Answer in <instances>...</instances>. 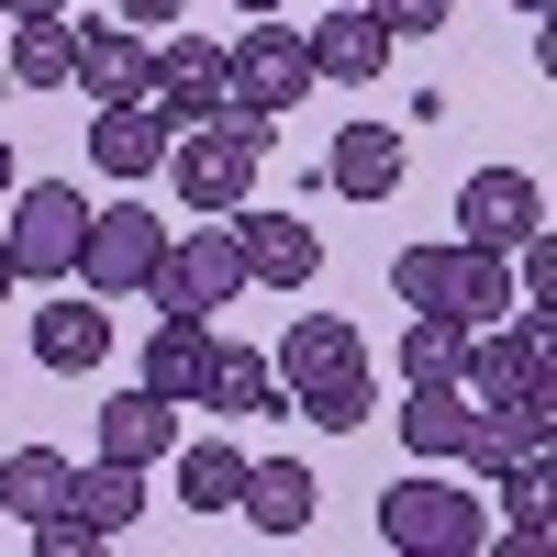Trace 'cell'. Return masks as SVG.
Here are the masks:
<instances>
[{
    "instance_id": "29",
    "label": "cell",
    "mask_w": 557,
    "mask_h": 557,
    "mask_svg": "<svg viewBox=\"0 0 557 557\" xmlns=\"http://www.w3.org/2000/svg\"><path fill=\"white\" fill-rule=\"evenodd\" d=\"M502 513H513V557H535L546 546V457H513V469H502Z\"/></svg>"
},
{
    "instance_id": "39",
    "label": "cell",
    "mask_w": 557,
    "mask_h": 557,
    "mask_svg": "<svg viewBox=\"0 0 557 557\" xmlns=\"http://www.w3.org/2000/svg\"><path fill=\"white\" fill-rule=\"evenodd\" d=\"M0 23H12V12H0Z\"/></svg>"
},
{
    "instance_id": "5",
    "label": "cell",
    "mask_w": 557,
    "mask_h": 557,
    "mask_svg": "<svg viewBox=\"0 0 557 557\" xmlns=\"http://www.w3.org/2000/svg\"><path fill=\"white\" fill-rule=\"evenodd\" d=\"M502 323H513V335L469 323V357H457V391H469V401H524V391L557 380V323H546V301L535 312H502Z\"/></svg>"
},
{
    "instance_id": "2",
    "label": "cell",
    "mask_w": 557,
    "mask_h": 557,
    "mask_svg": "<svg viewBox=\"0 0 557 557\" xmlns=\"http://www.w3.org/2000/svg\"><path fill=\"white\" fill-rule=\"evenodd\" d=\"M268 134H278V112H246V101H223L212 123H178L168 134V190L190 212H246L257 168H268Z\"/></svg>"
},
{
    "instance_id": "17",
    "label": "cell",
    "mask_w": 557,
    "mask_h": 557,
    "mask_svg": "<svg viewBox=\"0 0 557 557\" xmlns=\"http://www.w3.org/2000/svg\"><path fill=\"white\" fill-rule=\"evenodd\" d=\"M469 391L457 380H412V401H401V446H412V469H457V446H469Z\"/></svg>"
},
{
    "instance_id": "31",
    "label": "cell",
    "mask_w": 557,
    "mask_h": 557,
    "mask_svg": "<svg viewBox=\"0 0 557 557\" xmlns=\"http://www.w3.org/2000/svg\"><path fill=\"white\" fill-rule=\"evenodd\" d=\"M513 257H524V290H535V301H546V290H557V235H546V223H535V235H524V246H513Z\"/></svg>"
},
{
    "instance_id": "4",
    "label": "cell",
    "mask_w": 557,
    "mask_h": 557,
    "mask_svg": "<svg viewBox=\"0 0 557 557\" xmlns=\"http://www.w3.org/2000/svg\"><path fill=\"white\" fill-rule=\"evenodd\" d=\"M78 235H89V190H78V178H12V223H0L12 278H67Z\"/></svg>"
},
{
    "instance_id": "20",
    "label": "cell",
    "mask_w": 557,
    "mask_h": 557,
    "mask_svg": "<svg viewBox=\"0 0 557 557\" xmlns=\"http://www.w3.org/2000/svg\"><path fill=\"white\" fill-rule=\"evenodd\" d=\"M201 401L223 412V424H257V412H278V368L246 346V335H212V368H201Z\"/></svg>"
},
{
    "instance_id": "12",
    "label": "cell",
    "mask_w": 557,
    "mask_h": 557,
    "mask_svg": "<svg viewBox=\"0 0 557 557\" xmlns=\"http://www.w3.org/2000/svg\"><path fill=\"white\" fill-rule=\"evenodd\" d=\"M67 34H78V89H89V101H134V89L157 78V45L134 34L123 12H101V23H67Z\"/></svg>"
},
{
    "instance_id": "28",
    "label": "cell",
    "mask_w": 557,
    "mask_h": 557,
    "mask_svg": "<svg viewBox=\"0 0 557 557\" xmlns=\"http://www.w3.org/2000/svg\"><path fill=\"white\" fill-rule=\"evenodd\" d=\"M457 357H469V323H457V312H412V335H401V380H457Z\"/></svg>"
},
{
    "instance_id": "16",
    "label": "cell",
    "mask_w": 557,
    "mask_h": 557,
    "mask_svg": "<svg viewBox=\"0 0 557 557\" xmlns=\"http://www.w3.org/2000/svg\"><path fill=\"white\" fill-rule=\"evenodd\" d=\"M323 190H346V201H391V190H401V134H391V123H346L335 146H323Z\"/></svg>"
},
{
    "instance_id": "30",
    "label": "cell",
    "mask_w": 557,
    "mask_h": 557,
    "mask_svg": "<svg viewBox=\"0 0 557 557\" xmlns=\"http://www.w3.org/2000/svg\"><path fill=\"white\" fill-rule=\"evenodd\" d=\"M368 12L391 23V45H424V34H446V0H368Z\"/></svg>"
},
{
    "instance_id": "10",
    "label": "cell",
    "mask_w": 557,
    "mask_h": 557,
    "mask_svg": "<svg viewBox=\"0 0 557 557\" xmlns=\"http://www.w3.org/2000/svg\"><path fill=\"white\" fill-rule=\"evenodd\" d=\"M168 112H157V89H134V101H101V123H89V168L101 178H157L168 168Z\"/></svg>"
},
{
    "instance_id": "7",
    "label": "cell",
    "mask_w": 557,
    "mask_h": 557,
    "mask_svg": "<svg viewBox=\"0 0 557 557\" xmlns=\"http://www.w3.org/2000/svg\"><path fill=\"white\" fill-rule=\"evenodd\" d=\"M301 89H312V45L278 23V12H257L246 45H223V101H246V112H290Z\"/></svg>"
},
{
    "instance_id": "9",
    "label": "cell",
    "mask_w": 557,
    "mask_h": 557,
    "mask_svg": "<svg viewBox=\"0 0 557 557\" xmlns=\"http://www.w3.org/2000/svg\"><path fill=\"white\" fill-rule=\"evenodd\" d=\"M535 223H546V190H535L524 168H480L469 190H457V235H469V246H502V257H513Z\"/></svg>"
},
{
    "instance_id": "25",
    "label": "cell",
    "mask_w": 557,
    "mask_h": 557,
    "mask_svg": "<svg viewBox=\"0 0 557 557\" xmlns=\"http://www.w3.org/2000/svg\"><path fill=\"white\" fill-rule=\"evenodd\" d=\"M168 457H178V502H190V513H235V491H246V446L201 435V446H168Z\"/></svg>"
},
{
    "instance_id": "8",
    "label": "cell",
    "mask_w": 557,
    "mask_h": 557,
    "mask_svg": "<svg viewBox=\"0 0 557 557\" xmlns=\"http://www.w3.org/2000/svg\"><path fill=\"white\" fill-rule=\"evenodd\" d=\"M146 290H157L168 312H223V301L246 290V257H235V223L212 212V235H168V246H157V278H146Z\"/></svg>"
},
{
    "instance_id": "34",
    "label": "cell",
    "mask_w": 557,
    "mask_h": 557,
    "mask_svg": "<svg viewBox=\"0 0 557 557\" xmlns=\"http://www.w3.org/2000/svg\"><path fill=\"white\" fill-rule=\"evenodd\" d=\"M12 178H23V168H12V146H0V201H12Z\"/></svg>"
},
{
    "instance_id": "21",
    "label": "cell",
    "mask_w": 557,
    "mask_h": 557,
    "mask_svg": "<svg viewBox=\"0 0 557 557\" xmlns=\"http://www.w3.org/2000/svg\"><path fill=\"white\" fill-rule=\"evenodd\" d=\"M178 446V401L134 380L123 401H101V457H123V469H157V457Z\"/></svg>"
},
{
    "instance_id": "26",
    "label": "cell",
    "mask_w": 557,
    "mask_h": 557,
    "mask_svg": "<svg viewBox=\"0 0 557 557\" xmlns=\"http://www.w3.org/2000/svg\"><path fill=\"white\" fill-rule=\"evenodd\" d=\"M502 312H513V257L457 235V323H502Z\"/></svg>"
},
{
    "instance_id": "24",
    "label": "cell",
    "mask_w": 557,
    "mask_h": 557,
    "mask_svg": "<svg viewBox=\"0 0 557 557\" xmlns=\"http://www.w3.org/2000/svg\"><path fill=\"white\" fill-rule=\"evenodd\" d=\"M57 502H67V457L57 446H12V457H0V513H12V524H45Z\"/></svg>"
},
{
    "instance_id": "6",
    "label": "cell",
    "mask_w": 557,
    "mask_h": 557,
    "mask_svg": "<svg viewBox=\"0 0 557 557\" xmlns=\"http://www.w3.org/2000/svg\"><path fill=\"white\" fill-rule=\"evenodd\" d=\"M157 246H168V223L146 201H89V235H78V290H101V301H134L157 278Z\"/></svg>"
},
{
    "instance_id": "3",
    "label": "cell",
    "mask_w": 557,
    "mask_h": 557,
    "mask_svg": "<svg viewBox=\"0 0 557 557\" xmlns=\"http://www.w3.org/2000/svg\"><path fill=\"white\" fill-rule=\"evenodd\" d=\"M380 546H401V557H480L491 546V513L446 469H412V480L380 491Z\"/></svg>"
},
{
    "instance_id": "22",
    "label": "cell",
    "mask_w": 557,
    "mask_h": 557,
    "mask_svg": "<svg viewBox=\"0 0 557 557\" xmlns=\"http://www.w3.org/2000/svg\"><path fill=\"white\" fill-rule=\"evenodd\" d=\"M0 78H12V89H67V78H78V34H67V12H12Z\"/></svg>"
},
{
    "instance_id": "13",
    "label": "cell",
    "mask_w": 557,
    "mask_h": 557,
    "mask_svg": "<svg viewBox=\"0 0 557 557\" xmlns=\"http://www.w3.org/2000/svg\"><path fill=\"white\" fill-rule=\"evenodd\" d=\"M146 89H157V112H168V123H212V112H223V45H201V34H168Z\"/></svg>"
},
{
    "instance_id": "36",
    "label": "cell",
    "mask_w": 557,
    "mask_h": 557,
    "mask_svg": "<svg viewBox=\"0 0 557 557\" xmlns=\"http://www.w3.org/2000/svg\"><path fill=\"white\" fill-rule=\"evenodd\" d=\"M235 12H246V23H257V12H278V0H235Z\"/></svg>"
},
{
    "instance_id": "1",
    "label": "cell",
    "mask_w": 557,
    "mask_h": 557,
    "mask_svg": "<svg viewBox=\"0 0 557 557\" xmlns=\"http://www.w3.org/2000/svg\"><path fill=\"white\" fill-rule=\"evenodd\" d=\"M268 368H278V401H290L301 424H335V435L368 424V401H380V380H368V335L346 312H301Z\"/></svg>"
},
{
    "instance_id": "37",
    "label": "cell",
    "mask_w": 557,
    "mask_h": 557,
    "mask_svg": "<svg viewBox=\"0 0 557 557\" xmlns=\"http://www.w3.org/2000/svg\"><path fill=\"white\" fill-rule=\"evenodd\" d=\"M513 12H524V23H535V12H546V0H513Z\"/></svg>"
},
{
    "instance_id": "14",
    "label": "cell",
    "mask_w": 557,
    "mask_h": 557,
    "mask_svg": "<svg viewBox=\"0 0 557 557\" xmlns=\"http://www.w3.org/2000/svg\"><path fill=\"white\" fill-rule=\"evenodd\" d=\"M235 257H246V278H268V290H301V278L323 268V235L301 212H246L235 223Z\"/></svg>"
},
{
    "instance_id": "23",
    "label": "cell",
    "mask_w": 557,
    "mask_h": 557,
    "mask_svg": "<svg viewBox=\"0 0 557 557\" xmlns=\"http://www.w3.org/2000/svg\"><path fill=\"white\" fill-rule=\"evenodd\" d=\"M67 513L112 546L134 513H146V469H123V457H89V469H67Z\"/></svg>"
},
{
    "instance_id": "33",
    "label": "cell",
    "mask_w": 557,
    "mask_h": 557,
    "mask_svg": "<svg viewBox=\"0 0 557 557\" xmlns=\"http://www.w3.org/2000/svg\"><path fill=\"white\" fill-rule=\"evenodd\" d=\"M0 12H67V0H0Z\"/></svg>"
},
{
    "instance_id": "35",
    "label": "cell",
    "mask_w": 557,
    "mask_h": 557,
    "mask_svg": "<svg viewBox=\"0 0 557 557\" xmlns=\"http://www.w3.org/2000/svg\"><path fill=\"white\" fill-rule=\"evenodd\" d=\"M0 301H12V246H0Z\"/></svg>"
},
{
    "instance_id": "11",
    "label": "cell",
    "mask_w": 557,
    "mask_h": 557,
    "mask_svg": "<svg viewBox=\"0 0 557 557\" xmlns=\"http://www.w3.org/2000/svg\"><path fill=\"white\" fill-rule=\"evenodd\" d=\"M301 45H312V78H346V89H357V78H380V67L401 57L391 23L368 12V0H323V23H312Z\"/></svg>"
},
{
    "instance_id": "15",
    "label": "cell",
    "mask_w": 557,
    "mask_h": 557,
    "mask_svg": "<svg viewBox=\"0 0 557 557\" xmlns=\"http://www.w3.org/2000/svg\"><path fill=\"white\" fill-rule=\"evenodd\" d=\"M312 502H323V480L301 469V457H246V491H235V513H246L257 535H301V524H312Z\"/></svg>"
},
{
    "instance_id": "19",
    "label": "cell",
    "mask_w": 557,
    "mask_h": 557,
    "mask_svg": "<svg viewBox=\"0 0 557 557\" xmlns=\"http://www.w3.org/2000/svg\"><path fill=\"white\" fill-rule=\"evenodd\" d=\"M201 368H212V312H168V301H157V335H146V391L201 401Z\"/></svg>"
},
{
    "instance_id": "27",
    "label": "cell",
    "mask_w": 557,
    "mask_h": 557,
    "mask_svg": "<svg viewBox=\"0 0 557 557\" xmlns=\"http://www.w3.org/2000/svg\"><path fill=\"white\" fill-rule=\"evenodd\" d=\"M391 290H401V312H457V246H401Z\"/></svg>"
},
{
    "instance_id": "18",
    "label": "cell",
    "mask_w": 557,
    "mask_h": 557,
    "mask_svg": "<svg viewBox=\"0 0 557 557\" xmlns=\"http://www.w3.org/2000/svg\"><path fill=\"white\" fill-rule=\"evenodd\" d=\"M34 357L57 368V380L101 368V357H112V312H101V290H78V301H45V312H34Z\"/></svg>"
},
{
    "instance_id": "38",
    "label": "cell",
    "mask_w": 557,
    "mask_h": 557,
    "mask_svg": "<svg viewBox=\"0 0 557 557\" xmlns=\"http://www.w3.org/2000/svg\"><path fill=\"white\" fill-rule=\"evenodd\" d=\"M0 101H12V78H0Z\"/></svg>"
},
{
    "instance_id": "32",
    "label": "cell",
    "mask_w": 557,
    "mask_h": 557,
    "mask_svg": "<svg viewBox=\"0 0 557 557\" xmlns=\"http://www.w3.org/2000/svg\"><path fill=\"white\" fill-rule=\"evenodd\" d=\"M112 12H123L134 34H168V23H178V0H112Z\"/></svg>"
}]
</instances>
